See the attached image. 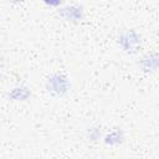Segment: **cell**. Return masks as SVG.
Here are the masks:
<instances>
[{"instance_id":"1","label":"cell","mask_w":159,"mask_h":159,"mask_svg":"<svg viewBox=\"0 0 159 159\" xmlns=\"http://www.w3.org/2000/svg\"><path fill=\"white\" fill-rule=\"evenodd\" d=\"M46 2H51V4H58L60 0H46Z\"/></svg>"}]
</instances>
